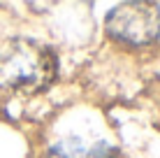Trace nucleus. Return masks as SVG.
<instances>
[{
  "label": "nucleus",
  "mask_w": 160,
  "mask_h": 158,
  "mask_svg": "<svg viewBox=\"0 0 160 158\" xmlns=\"http://www.w3.org/2000/svg\"><path fill=\"white\" fill-rule=\"evenodd\" d=\"M58 58L47 44L14 37L0 47V89L37 93L53 84Z\"/></svg>",
  "instance_id": "nucleus-1"
},
{
  "label": "nucleus",
  "mask_w": 160,
  "mask_h": 158,
  "mask_svg": "<svg viewBox=\"0 0 160 158\" xmlns=\"http://www.w3.org/2000/svg\"><path fill=\"white\" fill-rule=\"evenodd\" d=\"M107 33L130 47H144L160 35V7L151 0H125L107 14Z\"/></svg>",
  "instance_id": "nucleus-2"
},
{
  "label": "nucleus",
  "mask_w": 160,
  "mask_h": 158,
  "mask_svg": "<svg viewBox=\"0 0 160 158\" xmlns=\"http://www.w3.org/2000/svg\"><path fill=\"white\" fill-rule=\"evenodd\" d=\"M47 158H116V149L107 142L86 144L84 140L68 137L53 144Z\"/></svg>",
  "instance_id": "nucleus-3"
}]
</instances>
